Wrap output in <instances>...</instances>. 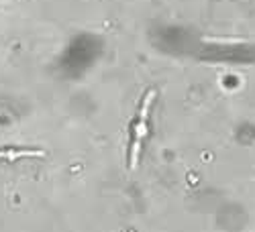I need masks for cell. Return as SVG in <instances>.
I'll return each mask as SVG.
<instances>
[{
  "label": "cell",
  "mask_w": 255,
  "mask_h": 232,
  "mask_svg": "<svg viewBox=\"0 0 255 232\" xmlns=\"http://www.w3.org/2000/svg\"><path fill=\"white\" fill-rule=\"evenodd\" d=\"M151 100H153V94L149 92L145 98V104L141 108V118L135 126V137H133V147H131V169H135L137 163H139V153H141V143H143V137L147 133V114H149V106H151Z\"/></svg>",
  "instance_id": "obj_1"
},
{
  "label": "cell",
  "mask_w": 255,
  "mask_h": 232,
  "mask_svg": "<svg viewBox=\"0 0 255 232\" xmlns=\"http://www.w3.org/2000/svg\"><path fill=\"white\" fill-rule=\"evenodd\" d=\"M45 153L41 149H0V159L16 161L23 157H43Z\"/></svg>",
  "instance_id": "obj_2"
}]
</instances>
